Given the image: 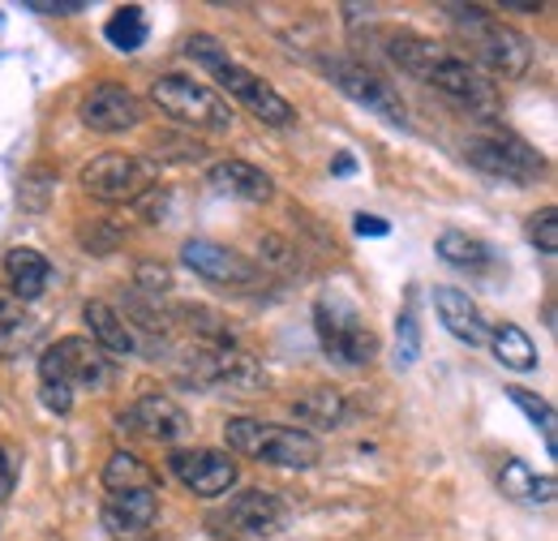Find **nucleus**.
Wrapping results in <instances>:
<instances>
[{
    "instance_id": "7c9ffc66",
    "label": "nucleus",
    "mask_w": 558,
    "mask_h": 541,
    "mask_svg": "<svg viewBox=\"0 0 558 541\" xmlns=\"http://www.w3.org/2000/svg\"><path fill=\"white\" fill-rule=\"evenodd\" d=\"M529 241H533L542 254H555V250H558V215H555V206H542V211L529 219Z\"/></svg>"
},
{
    "instance_id": "f704fd0d",
    "label": "nucleus",
    "mask_w": 558,
    "mask_h": 541,
    "mask_svg": "<svg viewBox=\"0 0 558 541\" xmlns=\"http://www.w3.org/2000/svg\"><path fill=\"white\" fill-rule=\"evenodd\" d=\"M352 168H356V164H352V155L349 151H340V155H336V164H331V172H336V177H352Z\"/></svg>"
},
{
    "instance_id": "a878e982",
    "label": "nucleus",
    "mask_w": 558,
    "mask_h": 541,
    "mask_svg": "<svg viewBox=\"0 0 558 541\" xmlns=\"http://www.w3.org/2000/svg\"><path fill=\"white\" fill-rule=\"evenodd\" d=\"M31 336H35V323H31L26 305L13 301L9 292H0V357H22Z\"/></svg>"
},
{
    "instance_id": "9d476101",
    "label": "nucleus",
    "mask_w": 558,
    "mask_h": 541,
    "mask_svg": "<svg viewBox=\"0 0 558 541\" xmlns=\"http://www.w3.org/2000/svg\"><path fill=\"white\" fill-rule=\"evenodd\" d=\"M210 525L232 533V538L271 541L288 525V503L279 498L276 490H241L236 498H228V507Z\"/></svg>"
},
{
    "instance_id": "c9c22d12",
    "label": "nucleus",
    "mask_w": 558,
    "mask_h": 541,
    "mask_svg": "<svg viewBox=\"0 0 558 541\" xmlns=\"http://www.w3.org/2000/svg\"><path fill=\"white\" fill-rule=\"evenodd\" d=\"M35 13H82V4H31Z\"/></svg>"
},
{
    "instance_id": "f3484780",
    "label": "nucleus",
    "mask_w": 558,
    "mask_h": 541,
    "mask_svg": "<svg viewBox=\"0 0 558 541\" xmlns=\"http://www.w3.org/2000/svg\"><path fill=\"white\" fill-rule=\"evenodd\" d=\"M159 520V490H125L104 503V529L117 541H138Z\"/></svg>"
},
{
    "instance_id": "39448f33",
    "label": "nucleus",
    "mask_w": 558,
    "mask_h": 541,
    "mask_svg": "<svg viewBox=\"0 0 558 541\" xmlns=\"http://www.w3.org/2000/svg\"><path fill=\"white\" fill-rule=\"evenodd\" d=\"M150 104H155L163 117H172L177 125H185V130L228 134V130L236 125L232 104H228L219 91H210V86L185 77V73H163V77H155Z\"/></svg>"
},
{
    "instance_id": "423d86ee",
    "label": "nucleus",
    "mask_w": 558,
    "mask_h": 541,
    "mask_svg": "<svg viewBox=\"0 0 558 541\" xmlns=\"http://www.w3.org/2000/svg\"><path fill=\"white\" fill-rule=\"evenodd\" d=\"M314 332H318L323 352L336 365H344V370L369 365L374 352H378V336L369 332V323L361 318V310L352 301H344V297H331V292L314 305Z\"/></svg>"
},
{
    "instance_id": "4468645a",
    "label": "nucleus",
    "mask_w": 558,
    "mask_h": 541,
    "mask_svg": "<svg viewBox=\"0 0 558 541\" xmlns=\"http://www.w3.org/2000/svg\"><path fill=\"white\" fill-rule=\"evenodd\" d=\"M168 469L198 498H223L236 485V473H241L236 460L228 452H215V447H181V452L168 456Z\"/></svg>"
},
{
    "instance_id": "b1692460",
    "label": "nucleus",
    "mask_w": 558,
    "mask_h": 541,
    "mask_svg": "<svg viewBox=\"0 0 558 541\" xmlns=\"http://www.w3.org/2000/svg\"><path fill=\"white\" fill-rule=\"evenodd\" d=\"M434 250H438L442 263H451V267H460V270H486L489 263H494V250H489L486 241L469 237L464 228H447V232H438Z\"/></svg>"
},
{
    "instance_id": "393cba45",
    "label": "nucleus",
    "mask_w": 558,
    "mask_h": 541,
    "mask_svg": "<svg viewBox=\"0 0 558 541\" xmlns=\"http://www.w3.org/2000/svg\"><path fill=\"white\" fill-rule=\"evenodd\" d=\"M292 417L314 425V430H327V425H340L344 421V396L331 392V387H310L292 400Z\"/></svg>"
},
{
    "instance_id": "6ab92c4d",
    "label": "nucleus",
    "mask_w": 558,
    "mask_h": 541,
    "mask_svg": "<svg viewBox=\"0 0 558 541\" xmlns=\"http://www.w3.org/2000/svg\"><path fill=\"white\" fill-rule=\"evenodd\" d=\"M210 190L223 194V199H241V203H267L276 194V181L254 168L250 159H219L207 172Z\"/></svg>"
},
{
    "instance_id": "c756f323",
    "label": "nucleus",
    "mask_w": 558,
    "mask_h": 541,
    "mask_svg": "<svg viewBox=\"0 0 558 541\" xmlns=\"http://www.w3.org/2000/svg\"><path fill=\"white\" fill-rule=\"evenodd\" d=\"M104 35H108V44H112V48H121V52H138L142 44H146V22H142L138 4L117 9V13H112V22L104 26Z\"/></svg>"
},
{
    "instance_id": "9b49d317",
    "label": "nucleus",
    "mask_w": 558,
    "mask_h": 541,
    "mask_svg": "<svg viewBox=\"0 0 558 541\" xmlns=\"http://www.w3.org/2000/svg\"><path fill=\"white\" fill-rule=\"evenodd\" d=\"M39 374H52V378L70 383L73 392H77V387L99 392V387H108L112 365H108V352H104V348H95L90 339H82V336H70V339H57V344L39 357Z\"/></svg>"
},
{
    "instance_id": "72a5a7b5",
    "label": "nucleus",
    "mask_w": 558,
    "mask_h": 541,
    "mask_svg": "<svg viewBox=\"0 0 558 541\" xmlns=\"http://www.w3.org/2000/svg\"><path fill=\"white\" fill-rule=\"evenodd\" d=\"M352 228H356L361 237H387V232H391V224H387V219H378V215H356V219H352Z\"/></svg>"
},
{
    "instance_id": "4be33fe9",
    "label": "nucleus",
    "mask_w": 558,
    "mask_h": 541,
    "mask_svg": "<svg viewBox=\"0 0 558 541\" xmlns=\"http://www.w3.org/2000/svg\"><path fill=\"white\" fill-rule=\"evenodd\" d=\"M498 490L511 498V503H524V507H546L555 503V477H537V469H529L524 460H502L498 465Z\"/></svg>"
},
{
    "instance_id": "dca6fc26",
    "label": "nucleus",
    "mask_w": 558,
    "mask_h": 541,
    "mask_svg": "<svg viewBox=\"0 0 558 541\" xmlns=\"http://www.w3.org/2000/svg\"><path fill=\"white\" fill-rule=\"evenodd\" d=\"M121 425L134 430L138 438H150V443H181L194 425H190V412L168 400V396H142L134 405L121 412Z\"/></svg>"
},
{
    "instance_id": "f03ea898",
    "label": "nucleus",
    "mask_w": 558,
    "mask_h": 541,
    "mask_svg": "<svg viewBox=\"0 0 558 541\" xmlns=\"http://www.w3.org/2000/svg\"><path fill=\"white\" fill-rule=\"evenodd\" d=\"M185 52H190V61H198V65L207 69L210 77L250 112V117H258L263 125H271V130H288V125H296V108L279 95L276 86L267 82V77H258L254 69L236 65L228 52H223V44L219 39H210V35H194L190 44H185Z\"/></svg>"
},
{
    "instance_id": "a211bd4d",
    "label": "nucleus",
    "mask_w": 558,
    "mask_h": 541,
    "mask_svg": "<svg viewBox=\"0 0 558 541\" xmlns=\"http://www.w3.org/2000/svg\"><path fill=\"white\" fill-rule=\"evenodd\" d=\"M434 310H438L442 327L460 339V344H469V348H482V344H486L489 327H486V318H482V310H477V301H473L469 292L438 284V288H434Z\"/></svg>"
},
{
    "instance_id": "2eb2a0df",
    "label": "nucleus",
    "mask_w": 558,
    "mask_h": 541,
    "mask_svg": "<svg viewBox=\"0 0 558 541\" xmlns=\"http://www.w3.org/2000/svg\"><path fill=\"white\" fill-rule=\"evenodd\" d=\"M181 263L194 270V275L210 279V284L241 288V284H254L258 279V263H250L245 254H236V250H228L219 241H207V237H190L181 245Z\"/></svg>"
},
{
    "instance_id": "ddd939ff",
    "label": "nucleus",
    "mask_w": 558,
    "mask_h": 541,
    "mask_svg": "<svg viewBox=\"0 0 558 541\" xmlns=\"http://www.w3.org/2000/svg\"><path fill=\"white\" fill-rule=\"evenodd\" d=\"M185 378L190 383H198V387H263L267 383V374H263V365L254 361V357H245L236 344H228V348H194L190 357H185Z\"/></svg>"
},
{
    "instance_id": "20e7f679",
    "label": "nucleus",
    "mask_w": 558,
    "mask_h": 541,
    "mask_svg": "<svg viewBox=\"0 0 558 541\" xmlns=\"http://www.w3.org/2000/svg\"><path fill=\"white\" fill-rule=\"evenodd\" d=\"M223 438H228V447L236 456H250V460H263V465H276V469H292V473H305V469H314L323 460L318 438L296 430V425L232 417L223 425Z\"/></svg>"
},
{
    "instance_id": "2f4dec72",
    "label": "nucleus",
    "mask_w": 558,
    "mask_h": 541,
    "mask_svg": "<svg viewBox=\"0 0 558 541\" xmlns=\"http://www.w3.org/2000/svg\"><path fill=\"white\" fill-rule=\"evenodd\" d=\"M138 288H146V292H168L172 288V270L159 267V263H138Z\"/></svg>"
},
{
    "instance_id": "7ed1b4c3",
    "label": "nucleus",
    "mask_w": 558,
    "mask_h": 541,
    "mask_svg": "<svg viewBox=\"0 0 558 541\" xmlns=\"http://www.w3.org/2000/svg\"><path fill=\"white\" fill-rule=\"evenodd\" d=\"M442 13L451 17L456 35L469 44V52H473L469 61L482 69L486 77L489 73H498V77L529 73V65H533V44L515 26L498 22L482 4H442Z\"/></svg>"
},
{
    "instance_id": "f257e3e1",
    "label": "nucleus",
    "mask_w": 558,
    "mask_h": 541,
    "mask_svg": "<svg viewBox=\"0 0 558 541\" xmlns=\"http://www.w3.org/2000/svg\"><path fill=\"white\" fill-rule=\"evenodd\" d=\"M391 61L400 69H409L413 77L429 82L434 91H442L447 99L482 112V117H494L498 112V91H494V77H486L482 69L473 65L469 57H451L447 48L421 39V35H396L387 44Z\"/></svg>"
},
{
    "instance_id": "aec40b11",
    "label": "nucleus",
    "mask_w": 558,
    "mask_h": 541,
    "mask_svg": "<svg viewBox=\"0 0 558 541\" xmlns=\"http://www.w3.org/2000/svg\"><path fill=\"white\" fill-rule=\"evenodd\" d=\"M82 323H86V332H90V344H95V348H104V352H112V357H130V352H138L134 327H130L112 305H104V301H86V305H82Z\"/></svg>"
},
{
    "instance_id": "473e14b6",
    "label": "nucleus",
    "mask_w": 558,
    "mask_h": 541,
    "mask_svg": "<svg viewBox=\"0 0 558 541\" xmlns=\"http://www.w3.org/2000/svg\"><path fill=\"white\" fill-rule=\"evenodd\" d=\"M13 485H17V456L0 447V503L13 498Z\"/></svg>"
},
{
    "instance_id": "412c9836",
    "label": "nucleus",
    "mask_w": 558,
    "mask_h": 541,
    "mask_svg": "<svg viewBox=\"0 0 558 541\" xmlns=\"http://www.w3.org/2000/svg\"><path fill=\"white\" fill-rule=\"evenodd\" d=\"M4 279H9V288H13V301H39L44 292H48V279H52V263L39 254V250H26V245H17V250H9L4 254Z\"/></svg>"
},
{
    "instance_id": "cd10ccee",
    "label": "nucleus",
    "mask_w": 558,
    "mask_h": 541,
    "mask_svg": "<svg viewBox=\"0 0 558 541\" xmlns=\"http://www.w3.org/2000/svg\"><path fill=\"white\" fill-rule=\"evenodd\" d=\"M104 485H108L112 494L146 490V485H150V469H146V460L134 456V452H112L108 465H104Z\"/></svg>"
},
{
    "instance_id": "1a4fd4ad",
    "label": "nucleus",
    "mask_w": 558,
    "mask_h": 541,
    "mask_svg": "<svg viewBox=\"0 0 558 541\" xmlns=\"http://www.w3.org/2000/svg\"><path fill=\"white\" fill-rule=\"evenodd\" d=\"M464 159H469V168H477V172H486V177L515 181V185H529V181L546 177V159L511 134L469 137V142H464Z\"/></svg>"
},
{
    "instance_id": "6e6552de",
    "label": "nucleus",
    "mask_w": 558,
    "mask_h": 541,
    "mask_svg": "<svg viewBox=\"0 0 558 541\" xmlns=\"http://www.w3.org/2000/svg\"><path fill=\"white\" fill-rule=\"evenodd\" d=\"M150 181H155V168L125 151H104L82 168V190L95 203H138L150 190Z\"/></svg>"
},
{
    "instance_id": "c85d7f7f",
    "label": "nucleus",
    "mask_w": 558,
    "mask_h": 541,
    "mask_svg": "<svg viewBox=\"0 0 558 541\" xmlns=\"http://www.w3.org/2000/svg\"><path fill=\"white\" fill-rule=\"evenodd\" d=\"M421 357V318H417V297L409 292L404 310L396 314V365L409 370Z\"/></svg>"
},
{
    "instance_id": "f8f14e48",
    "label": "nucleus",
    "mask_w": 558,
    "mask_h": 541,
    "mask_svg": "<svg viewBox=\"0 0 558 541\" xmlns=\"http://www.w3.org/2000/svg\"><path fill=\"white\" fill-rule=\"evenodd\" d=\"M77 117L90 134H130L142 125V104L125 82H95L82 95Z\"/></svg>"
},
{
    "instance_id": "5701e85b",
    "label": "nucleus",
    "mask_w": 558,
    "mask_h": 541,
    "mask_svg": "<svg viewBox=\"0 0 558 541\" xmlns=\"http://www.w3.org/2000/svg\"><path fill=\"white\" fill-rule=\"evenodd\" d=\"M486 344H489V352H494V361H498L502 370L529 374V370H537V365H542V352H537L533 336H529L524 327H515V323H498V327H489Z\"/></svg>"
},
{
    "instance_id": "bb28decb",
    "label": "nucleus",
    "mask_w": 558,
    "mask_h": 541,
    "mask_svg": "<svg viewBox=\"0 0 558 541\" xmlns=\"http://www.w3.org/2000/svg\"><path fill=\"white\" fill-rule=\"evenodd\" d=\"M507 400L520 408L537 430H542V443H546V452L555 456L558 452V421H555V408H550V400H542L537 392H529V387H507Z\"/></svg>"
},
{
    "instance_id": "0eeeda50",
    "label": "nucleus",
    "mask_w": 558,
    "mask_h": 541,
    "mask_svg": "<svg viewBox=\"0 0 558 541\" xmlns=\"http://www.w3.org/2000/svg\"><path fill=\"white\" fill-rule=\"evenodd\" d=\"M323 73L349 95L352 104H361L365 112L383 117V121L396 125V130H409V108H404L400 91H396L374 65L352 61V57H327V61H323Z\"/></svg>"
}]
</instances>
